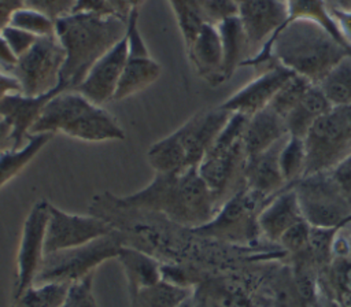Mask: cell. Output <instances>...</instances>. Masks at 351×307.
Masks as SVG:
<instances>
[{
    "label": "cell",
    "instance_id": "obj_28",
    "mask_svg": "<svg viewBox=\"0 0 351 307\" xmlns=\"http://www.w3.org/2000/svg\"><path fill=\"white\" fill-rule=\"evenodd\" d=\"M318 85L332 107L351 104V53L344 56Z\"/></svg>",
    "mask_w": 351,
    "mask_h": 307
},
{
    "label": "cell",
    "instance_id": "obj_47",
    "mask_svg": "<svg viewBox=\"0 0 351 307\" xmlns=\"http://www.w3.org/2000/svg\"><path fill=\"white\" fill-rule=\"evenodd\" d=\"M12 148L11 140V126L7 121L0 118V154L5 149Z\"/></svg>",
    "mask_w": 351,
    "mask_h": 307
},
{
    "label": "cell",
    "instance_id": "obj_21",
    "mask_svg": "<svg viewBox=\"0 0 351 307\" xmlns=\"http://www.w3.org/2000/svg\"><path fill=\"white\" fill-rule=\"evenodd\" d=\"M287 137L271 145L261 155L248 160L245 164V188L258 193L266 200H270L273 196L287 188L278 164L280 151Z\"/></svg>",
    "mask_w": 351,
    "mask_h": 307
},
{
    "label": "cell",
    "instance_id": "obj_18",
    "mask_svg": "<svg viewBox=\"0 0 351 307\" xmlns=\"http://www.w3.org/2000/svg\"><path fill=\"white\" fill-rule=\"evenodd\" d=\"M126 58L128 41L125 36L92 66L84 81L74 90L80 92L97 106L114 100Z\"/></svg>",
    "mask_w": 351,
    "mask_h": 307
},
{
    "label": "cell",
    "instance_id": "obj_26",
    "mask_svg": "<svg viewBox=\"0 0 351 307\" xmlns=\"http://www.w3.org/2000/svg\"><path fill=\"white\" fill-rule=\"evenodd\" d=\"M53 137V133L30 134L21 148H10L0 154V188L18 175Z\"/></svg>",
    "mask_w": 351,
    "mask_h": 307
},
{
    "label": "cell",
    "instance_id": "obj_30",
    "mask_svg": "<svg viewBox=\"0 0 351 307\" xmlns=\"http://www.w3.org/2000/svg\"><path fill=\"white\" fill-rule=\"evenodd\" d=\"M288 8H289L288 22L293 21V19L313 21V22L321 25L335 38H337L343 45H346L348 49H351L348 47V44L344 41V38L341 37V33L329 12V8H328L325 0H292L291 3H288Z\"/></svg>",
    "mask_w": 351,
    "mask_h": 307
},
{
    "label": "cell",
    "instance_id": "obj_39",
    "mask_svg": "<svg viewBox=\"0 0 351 307\" xmlns=\"http://www.w3.org/2000/svg\"><path fill=\"white\" fill-rule=\"evenodd\" d=\"M1 36L5 38L7 44L10 45L11 51L14 52V55L16 58H19L25 52H27L34 45V42L38 40L37 36H34L29 32H25L22 29H18L15 26H11V25L5 26L1 30Z\"/></svg>",
    "mask_w": 351,
    "mask_h": 307
},
{
    "label": "cell",
    "instance_id": "obj_33",
    "mask_svg": "<svg viewBox=\"0 0 351 307\" xmlns=\"http://www.w3.org/2000/svg\"><path fill=\"white\" fill-rule=\"evenodd\" d=\"M313 82L306 79L304 77H300L298 74H293L276 93L273 100L267 107H270L274 112H277L282 119L298 106L300 99L304 96L307 89L310 88Z\"/></svg>",
    "mask_w": 351,
    "mask_h": 307
},
{
    "label": "cell",
    "instance_id": "obj_49",
    "mask_svg": "<svg viewBox=\"0 0 351 307\" xmlns=\"http://www.w3.org/2000/svg\"><path fill=\"white\" fill-rule=\"evenodd\" d=\"M177 307H195V300H193V295L186 297L184 302H181Z\"/></svg>",
    "mask_w": 351,
    "mask_h": 307
},
{
    "label": "cell",
    "instance_id": "obj_3",
    "mask_svg": "<svg viewBox=\"0 0 351 307\" xmlns=\"http://www.w3.org/2000/svg\"><path fill=\"white\" fill-rule=\"evenodd\" d=\"M128 21L117 15L73 12L55 21V33L64 48L66 59L60 84L74 90L92 66L125 36Z\"/></svg>",
    "mask_w": 351,
    "mask_h": 307
},
{
    "label": "cell",
    "instance_id": "obj_5",
    "mask_svg": "<svg viewBox=\"0 0 351 307\" xmlns=\"http://www.w3.org/2000/svg\"><path fill=\"white\" fill-rule=\"evenodd\" d=\"M58 132L90 143L126 137L115 116L77 90H63L51 99L30 134Z\"/></svg>",
    "mask_w": 351,
    "mask_h": 307
},
{
    "label": "cell",
    "instance_id": "obj_13",
    "mask_svg": "<svg viewBox=\"0 0 351 307\" xmlns=\"http://www.w3.org/2000/svg\"><path fill=\"white\" fill-rule=\"evenodd\" d=\"M138 8L132 10L128 18L126 41L128 58L114 95V100H123L154 84L162 74L160 64L148 52L147 44L138 30Z\"/></svg>",
    "mask_w": 351,
    "mask_h": 307
},
{
    "label": "cell",
    "instance_id": "obj_16",
    "mask_svg": "<svg viewBox=\"0 0 351 307\" xmlns=\"http://www.w3.org/2000/svg\"><path fill=\"white\" fill-rule=\"evenodd\" d=\"M239 18L254 56L288 22L289 8L282 0H245L239 5Z\"/></svg>",
    "mask_w": 351,
    "mask_h": 307
},
{
    "label": "cell",
    "instance_id": "obj_50",
    "mask_svg": "<svg viewBox=\"0 0 351 307\" xmlns=\"http://www.w3.org/2000/svg\"><path fill=\"white\" fill-rule=\"evenodd\" d=\"M343 163H344V164H350V166H351V155H350V156H348ZM340 164H341V163H340Z\"/></svg>",
    "mask_w": 351,
    "mask_h": 307
},
{
    "label": "cell",
    "instance_id": "obj_19",
    "mask_svg": "<svg viewBox=\"0 0 351 307\" xmlns=\"http://www.w3.org/2000/svg\"><path fill=\"white\" fill-rule=\"evenodd\" d=\"M186 53L196 73L210 86H218L226 81L223 75L222 44L215 25L204 23L186 48Z\"/></svg>",
    "mask_w": 351,
    "mask_h": 307
},
{
    "label": "cell",
    "instance_id": "obj_36",
    "mask_svg": "<svg viewBox=\"0 0 351 307\" xmlns=\"http://www.w3.org/2000/svg\"><path fill=\"white\" fill-rule=\"evenodd\" d=\"M310 225L303 219L298 223H295L293 226H291L278 240V243L281 244V247L298 256L303 252L307 251L308 247V237H310Z\"/></svg>",
    "mask_w": 351,
    "mask_h": 307
},
{
    "label": "cell",
    "instance_id": "obj_4",
    "mask_svg": "<svg viewBox=\"0 0 351 307\" xmlns=\"http://www.w3.org/2000/svg\"><path fill=\"white\" fill-rule=\"evenodd\" d=\"M230 115L232 112L219 106L200 110L176 132L149 147L148 163L155 173L186 171L199 167Z\"/></svg>",
    "mask_w": 351,
    "mask_h": 307
},
{
    "label": "cell",
    "instance_id": "obj_32",
    "mask_svg": "<svg viewBox=\"0 0 351 307\" xmlns=\"http://www.w3.org/2000/svg\"><path fill=\"white\" fill-rule=\"evenodd\" d=\"M169 3L174 11L186 49L197 36L202 26L207 23L203 15V8L196 0H169Z\"/></svg>",
    "mask_w": 351,
    "mask_h": 307
},
{
    "label": "cell",
    "instance_id": "obj_41",
    "mask_svg": "<svg viewBox=\"0 0 351 307\" xmlns=\"http://www.w3.org/2000/svg\"><path fill=\"white\" fill-rule=\"evenodd\" d=\"M73 12H93L100 15L112 14L111 8L107 4V0H77V4Z\"/></svg>",
    "mask_w": 351,
    "mask_h": 307
},
{
    "label": "cell",
    "instance_id": "obj_38",
    "mask_svg": "<svg viewBox=\"0 0 351 307\" xmlns=\"http://www.w3.org/2000/svg\"><path fill=\"white\" fill-rule=\"evenodd\" d=\"M203 15L207 23L217 26L226 18L239 15V4L234 0H204Z\"/></svg>",
    "mask_w": 351,
    "mask_h": 307
},
{
    "label": "cell",
    "instance_id": "obj_23",
    "mask_svg": "<svg viewBox=\"0 0 351 307\" xmlns=\"http://www.w3.org/2000/svg\"><path fill=\"white\" fill-rule=\"evenodd\" d=\"M117 260L126 277L129 295L162 280V265L143 251L122 245Z\"/></svg>",
    "mask_w": 351,
    "mask_h": 307
},
{
    "label": "cell",
    "instance_id": "obj_31",
    "mask_svg": "<svg viewBox=\"0 0 351 307\" xmlns=\"http://www.w3.org/2000/svg\"><path fill=\"white\" fill-rule=\"evenodd\" d=\"M70 285L66 284H33L19 296L12 297L11 307H59L64 300Z\"/></svg>",
    "mask_w": 351,
    "mask_h": 307
},
{
    "label": "cell",
    "instance_id": "obj_52",
    "mask_svg": "<svg viewBox=\"0 0 351 307\" xmlns=\"http://www.w3.org/2000/svg\"><path fill=\"white\" fill-rule=\"evenodd\" d=\"M196 1H197V3L202 5V8H203V3H204V0H196Z\"/></svg>",
    "mask_w": 351,
    "mask_h": 307
},
{
    "label": "cell",
    "instance_id": "obj_53",
    "mask_svg": "<svg viewBox=\"0 0 351 307\" xmlns=\"http://www.w3.org/2000/svg\"><path fill=\"white\" fill-rule=\"evenodd\" d=\"M282 1H285V3H287V4H288V3H291V1H292V0H282Z\"/></svg>",
    "mask_w": 351,
    "mask_h": 307
},
{
    "label": "cell",
    "instance_id": "obj_51",
    "mask_svg": "<svg viewBox=\"0 0 351 307\" xmlns=\"http://www.w3.org/2000/svg\"><path fill=\"white\" fill-rule=\"evenodd\" d=\"M234 1H236V3H237V4H239V5H240V4H241V3H244V1H245V0H234Z\"/></svg>",
    "mask_w": 351,
    "mask_h": 307
},
{
    "label": "cell",
    "instance_id": "obj_2",
    "mask_svg": "<svg viewBox=\"0 0 351 307\" xmlns=\"http://www.w3.org/2000/svg\"><path fill=\"white\" fill-rule=\"evenodd\" d=\"M351 49L321 25L308 19H293L273 34L261 49L241 66L261 67L274 60L292 73L318 84Z\"/></svg>",
    "mask_w": 351,
    "mask_h": 307
},
{
    "label": "cell",
    "instance_id": "obj_42",
    "mask_svg": "<svg viewBox=\"0 0 351 307\" xmlns=\"http://www.w3.org/2000/svg\"><path fill=\"white\" fill-rule=\"evenodd\" d=\"M141 1L143 0H107V4L114 15L123 21H128L132 10L138 8Z\"/></svg>",
    "mask_w": 351,
    "mask_h": 307
},
{
    "label": "cell",
    "instance_id": "obj_1",
    "mask_svg": "<svg viewBox=\"0 0 351 307\" xmlns=\"http://www.w3.org/2000/svg\"><path fill=\"white\" fill-rule=\"evenodd\" d=\"M97 200L119 211H148L165 215L186 229L197 228L217 214L219 204L197 167L186 171L155 173L143 189L128 196L106 193Z\"/></svg>",
    "mask_w": 351,
    "mask_h": 307
},
{
    "label": "cell",
    "instance_id": "obj_12",
    "mask_svg": "<svg viewBox=\"0 0 351 307\" xmlns=\"http://www.w3.org/2000/svg\"><path fill=\"white\" fill-rule=\"evenodd\" d=\"M48 218L49 203L47 200H38L33 204L23 222L16 256L18 270L12 297L19 296L25 289L34 284L45 255L44 244Z\"/></svg>",
    "mask_w": 351,
    "mask_h": 307
},
{
    "label": "cell",
    "instance_id": "obj_17",
    "mask_svg": "<svg viewBox=\"0 0 351 307\" xmlns=\"http://www.w3.org/2000/svg\"><path fill=\"white\" fill-rule=\"evenodd\" d=\"M63 90H69L64 84H59L55 89L38 95L26 96L21 92L8 93L0 99V118L11 126L12 148H21L30 136L32 127L38 121L45 106Z\"/></svg>",
    "mask_w": 351,
    "mask_h": 307
},
{
    "label": "cell",
    "instance_id": "obj_29",
    "mask_svg": "<svg viewBox=\"0 0 351 307\" xmlns=\"http://www.w3.org/2000/svg\"><path fill=\"white\" fill-rule=\"evenodd\" d=\"M306 159L304 138L288 134L278 156L280 171L287 186H292L304 175Z\"/></svg>",
    "mask_w": 351,
    "mask_h": 307
},
{
    "label": "cell",
    "instance_id": "obj_11",
    "mask_svg": "<svg viewBox=\"0 0 351 307\" xmlns=\"http://www.w3.org/2000/svg\"><path fill=\"white\" fill-rule=\"evenodd\" d=\"M66 52L56 33L38 37L34 45L18 58L16 63L7 70L14 75L21 93L38 96L55 89L60 82V71L64 64Z\"/></svg>",
    "mask_w": 351,
    "mask_h": 307
},
{
    "label": "cell",
    "instance_id": "obj_9",
    "mask_svg": "<svg viewBox=\"0 0 351 307\" xmlns=\"http://www.w3.org/2000/svg\"><path fill=\"white\" fill-rule=\"evenodd\" d=\"M292 186L310 226L339 228L351 223V201L332 171L304 175Z\"/></svg>",
    "mask_w": 351,
    "mask_h": 307
},
{
    "label": "cell",
    "instance_id": "obj_15",
    "mask_svg": "<svg viewBox=\"0 0 351 307\" xmlns=\"http://www.w3.org/2000/svg\"><path fill=\"white\" fill-rule=\"evenodd\" d=\"M293 74L295 73L273 59L269 67L229 96L222 104H219V107L229 112H239L250 118L258 111L266 108L280 88Z\"/></svg>",
    "mask_w": 351,
    "mask_h": 307
},
{
    "label": "cell",
    "instance_id": "obj_34",
    "mask_svg": "<svg viewBox=\"0 0 351 307\" xmlns=\"http://www.w3.org/2000/svg\"><path fill=\"white\" fill-rule=\"evenodd\" d=\"M10 25L18 29H22L25 32H29L37 37H44L55 33L53 19H51L49 16H47L40 11H36L27 7H22L16 10L10 19Z\"/></svg>",
    "mask_w": 351,
    "mask_h": 307
},
{
    "label": "cell",
    "instance_id": "obj_7",
    "mask_svg": "<svg viewBox=\"0 0 351 307\" xmlns=\"http://www.w3.org/2000/svg\"><path fill=\"white\" fill-rule=\"evenodd\" d=\"M123 240V234L115 229L86 244L45 254L34 284L71 285L93 274L95 269L106 260L117 259Z\"/></svg>",
    "mask_w": 351,
    "mask_h": 307
},
{
    "label": "cell",
    "instance_id": "obj_43",
    "mask_svg": "<svg viewBox=\"0 0 351 307\" xmlns=\"http://www.w3.org/2000/svg\"><path fill=\"white\" fill-rule=\"evenodd\" d=\"M23 7V0H0V33L10 25L12 14Z\"/></svg>",
    "mask_w": 351,
    "mask_h": 307
},
{
    "label": "cell",
    "instance_id": "obj_46",
    "mask_svg": "<svg viewBox=\"0 0 351 307\" xmlns=\"http://www.w3.org/2000/svg\"><path fill=\"white\" fill-rule=\"evenodd\" d=\"M16 60H18V58L14 55V52L11 51L5 38L0 33V64H3L7 71L16 63Z\"/></svg>",
    "mask_w": 351,
    "mask_h": 307
},
{
    "label": "cell",
    "instance_id": "obj_8",
    "mask_svg": "<svg viewBox=\"0 0 351 307\" xmlns=\"http://www.w3.org/2000/svg\"><path fill=\"white\" fill-rule=\"evenodd\" d=\"M304 144V175L332 171L343 163L351 155V104L332 107L319 116L307 132Z\"/></svg>",
    "mask_w": 351,
    "mask_h": 307
},
{
    "label": "cell",
    "instance_id": "obj_10",
    "mask_svg": "<svg viewBox=\"0 0 351 307\" xmlns=\"http://www.w3.org/2000/svg\"><path fill=\"white\" fill-rule=\"evenodd\" d=\"M267 201L248 188H243L221 204L211 221L188 230L200 237L226 243L254 241L261 233L258 215Z\"/></svg>",
    "mask_w": 351,
    "mask_h": 307
},
{
    "label": "cell",
    "instance_id": "obj_24",
    "mask_svg": "<svg viewBox=\"0 0 351 307\" xmlns=\"http://www.w3.org/2000/svg\"><path fill=\"white\" fill-rule=\"evenodd\" d=\"M330 110L332 104L319 85L311 84L298 106L284 119L288 134L304 138L313 123Z\"/></svg>",
    "mask_w": 351,
    "mask_h": 307
},
{
    "label": "cell",
    "instance_id": "obj_35",
    "mask_svg": "<svg viewBox=\"0 0 351 307\" xmlns=\"http://www.w3.org/2000/svg\"><path fill=\"white\" fill-rule=\"evenodd\" d=\"M93 274L71 284L59 307H97L93 295Z\"/></svg>",
    "mask_w": 351,
    "mask_h": 307
},
{
    "label": "cell",
    "instance_id": "obj_25",
    "mask_svg": "<svg viewBox=\"0 0 351 307\" xmlns=\"http://www.w3.org/2000/svg\"><path fill=\"white\" fill-rule=\"evenodd\" d=\"M217 29L222 44L223 75L228 81L234 74L237 67H240L251 56L250 44L239 15L219 22Z\"/></svg>",
    "mask_w": 351,
    "mask_h": 307
},
{
    "label": "cell",
    "instance_id": "obj_14",
    "mask_svg": "<svg viewBox=\"0 0 351 307\" xmlns=\"http://www.w3.org/2000/svg\"><path fill=\"white\" fill-rule=\"evenodd\" d=\"M115 228L93 215H77L62 211L49 203L45 254L78 247L114 232Z\"/></svg>",
    "mask_w": 351,
    "mask_h": 307
},
{
    "label": "cell",
    "instance_id": "obj_22",
    "mask_svg": "<svg viewBox=\"0 0 351 307\" xmlns=\"http://www.w3.org/2000/svg\"><path fill=\"white\" fill-rule=\"evenodd\" d=\"M287 136L288 130L285 121L277 112L270 107L258 111L250 116L243 134L247 162L261 155Z\"/></svg>",
    "mask_w": 351,
    "mask_h": 307
},
{
    "label": "cell",
    "instance_id": "obj_54",
    "mask_svg": "<svg viewBox=\"0 0 351 307\" xmlns=\"http://www.w3.org/2000/svg\"><path fill=\"white\" fill-rule=\"evenodd\" d=\"M314 307H317V306H314Z\"/></svg>",
    "mask_w": 351,
    "mask_h": 307
},
{
    "label": "cell",
    "instance_id": "obj_27",
    "mask_svg": "<svg viewBox=\"0 0 351 307\" xmlns=\"http://www.w3.org/2000/svg\"><path fill=\"white\" fill-rule=\"evenodd\" d=\"M193 286H181L165 280L130 295L132 307H177L193 295Z\"/></svg>",
    "mask_w": 351,
    "mask_h": 307
},
{
    "label": "cell",
    "instance_id": "obj_48",
    "mask_svg": "<svg viewBox=\"0 0 351 307\" xmlns=\"http://www.w3.org/2000/svg\"><path fill=\"white\" fill-rule=\"evenodd\" d=\"M325 3L329 7H336L340 10L351 11V0H325Z\"/></svg>",
    "mask_w": 351,
    "mask_h": 307
},
{
    "label": "cell",
    "instance_id": "obj_44",
    "mask_svg": "<svg viewBox=\"0 0 351 307\" xmlns=\"http://www.w3.org/2000/svg\"><path fill=\"white\" fill-rule=\"evenodd\" d=\"M332 173L337 180L339 185L341 186L343 192L351 201V166L341 163L335 170H332Z\"/></svg>",
    "mask_w": 351,
    "mask_h": 307
},
{
    "label": "cell",
    "instance_id": "obj_37",
    "mask_svg": "<svg viewBox=\"0 0 351 307\" xmlns=\"http://www.w3.org/2000/svg\"><path fill=\"white\" fill-rule=\"evenodd\" d=\"M77 0H23V7L40 11L56 21L74 11Z\"/></svg>",
    "mask_w": 351,
    "mask_h": 307
},
{
    "label": "cell",
    "instance_id": "obj_6",
    "mask_svg": "<svg viewBox=\"0 0 351 307\" xmlns=\"http://www.w3.org/2000/svg\"><path fill=\"white\" fill-rule=\"evenodd\" d=\"M248 119L243 114L232 112L197 167L200 177L211 189L219 207L230 196L245 188L247 156L243 134Z\"/></svg>",
    "mask_w": 351,
    "mask_h": 307
},
{
    "label": "cell",
    "instance_id": "obj_40",
    "mask_svg": "<svg viewBox=\"0 0 351 307\" xmlns=\"http://www.w3.org/2000/svg\"><path fill=\"white\" fill-rule=\"evenodd\" d=\"M328 8L341 33V37L351 48V11H346V10H340V8L329 7V5H328Z\"/></svg>",
    "mask_w": 351,
    "mask_h": 307
},
{
    "label": "cell",
    "instance_id": "obj_20",
    "mask_svg": "<svg viewBox=\"0 0 351 307\" xmlns=\"http://www.w3.org/2000/svg\"><path fill=\"white\" fill-rule=\"evenodd\" d=\"M303 214L293 186H287L273 196L258 215L259 232L270 241H277L295 223L303 221Z\"/></svg>",
    "mask_w": 351,
    "mask_h": 307
},
{
    "label": "cell",
    "instance_id": "obj_45",
    "mask_svg": "<svg viewBox=\"0 0 351 307\" xmlns=\"http://www.w3.org/2000/svg\"><path fill=\"white\" fill-rule=\"evenodd\" d=\"M15 92H21V85L18 79L7 71L5 73L0 71V99L8 93H15Z\"/></svg>",
    "mask_w": 351,
    "mask_h": 307
}]
</instances>
